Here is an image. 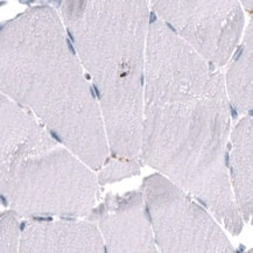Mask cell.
Segmentation results:
<instances>
[{"label":"cell","mask_w":253,"mask_h":253,"mask_svg":"<svg viewBox=\"0 0 253 253\" xmlns=\"http://www.w3.org/2000/svg\"><path fill=\"white\" fill-rule=\"evenodd\" d=\"M231 106L219 68L160 19L151 18L141 164L157 169L238 235L244 222L229 171Z\"/></svg>","instance_id":"obj_1"},{"label":"cell","mask_w":253,"mask_h":253,"mask_svg":"<svg viewBox=\"0 0 253 253\" xmlns=\"http://www.w3.org/2000/svg\"><path fill=\"white\" fill-rule=\"evenodd\" d=\"M1 93L92 170L110 160L98 99L57 9L32 6L2 25Z\"/></svg>","instance_id":"obj_2"},{"label":"cell","mask_w":253,"mask_h":253,"mask_svg":"<svg viewBox=\"0 0 253 253\" xmlns=\"http://www.w3.org/2000/svg\"><path fill=\"white\" fill-rule=\"evenodd\" d=\"M148 1H60L102 112L111 158L141 164ZM142 165V164H141Z\"/></svg>","instance_id":"obj_3"},{"label":"cell","mask_w":253,"mask_h":253,"mask_svg":"<svg viewBox=\"0 0 253 253\" xmlns=\"http://www.w3.org/2000/svg\"><path fill=\"white\" fill-rule=\"evenodd\" d=\"M17 103L1 96V199L18 217L79 219L98 207V175Z\"/></svg>","instance_id":"obj_4"},{"label":"cell","mask_w":253,"mask_h":253,"mask_svg":"<svg viewBox=\"0 0 253 253\" xmlns=\"http://www.w3.org/2000/svg\"><path fill=\"white\" fill-rule=\"evenodd\" d=\"M141 193L160 253H237L218 220L165 176L146 177Z\"/></svg>","instance_id":"obj_5"},{"label":"cell","mask_w":253,"mask_h":253,"mask_svg":"<svg viewBox=\"0 0 253 253\" xmlns=\"http://www.w3.org/2000/svg\"><path fill=\"white\" fill-rule=\"evenodd\" d=\"M157 18L216 68L231 61L242 41L238 1H151Z\"/></svg>","instance_id":"obj_6"},{"label":"cell","mask_w":253,"mask_h":253,"mask_svg":"<svg viewBox=\"0 0 253 253\" xmlns=\"http://www.w3.org/2000/svg\"><path fill=\"white\" fill-rule=\"evenodd\" d=\"M86 219L98 226L108 253H160L141 190L109 194Z\"/></svg>","instance_id":"obj_7"},{"label":"cell","mask_w":253,"mask_h":253,"mask_svg":"<svg viewBox=\"0 0 253 253\" xmlns=\"http://www.w3.org/2000/svg\"><path fill=\"white\" fill-rule=\"evenodd\" d=\"M19 253H108L91 220L29 219L21 224Z\"/></svg>","instance_id":"obj_8"},{"label":"cell","mask_w":253,"mask_h":253,"mask_svg":"<svg viewBox=\"0 0 253 253\" xmlns=\"http://www.w3.org/2000/svg\"><path fill=\"white\" fill-rule=\"evenodd\" d=\"M229 171L243 222L253 225V117H243L232 129Z\"/></svg>","instance_id":"obj_9"},{"label":"cell","mask_w":253,"mask_h":253,"mask_svg":"<svg viewBox=\"0 0 253 253\" xmlns=\"http://www.w3.org/2000/svg\"><path fill=\"white\" fill-rule=\"evenodd\" d=\"M231 105L243 115L253 117V15L225 74Z\"/></svg>","instance_id":"obj_10"},{"label":"cell","mask_w":253,"mask_h":253,"mask_svg":"<svg viewBox=\"0 0 253 253\" xmlns=\"http://www.w3.org/2000/svg\"><path fill=\"white\" fill-rule=\"evenodd\" d=\"M142 165L137 161H126V160H115L110 159L105 166L99 170L98 180L100 186H105L108 183L121 181L123 178L134 176L140 173Z\"/></svg>","instance_id":"obj_11"},{"label":"cell","mask_w":253,"mask_h":253,"mask_svg":"<svg viewBox=\"0 0 253 253\" xmlns=\"http://www.w3.org/2000/svg\"><path fill=\"white\" fill-rule=\"evenodd\" d=\"M20 228L14 212L7 210L1 213V253H19Z\"/></svg>","instance_id":"obj_12"},{"label":"cell","mask_w":253,"mask_h":253,"mask_svg":"<svg viewBox=\"0 0 253 253\" xmlns=\"http://www.w3.org/2000/svg\"><path fill=\"white\" fill-rule=\"evenodd\" d=\"M243 5H244V8L250 13H252L253 15V1H243Z\"/></svg>","instance_id":"obj_13"},{"label":"cell","mask_w":253,"mask_h":253,"mask_svg":"<svg viewBox=\"0 0 253 253\" xmlns=\"http://www.w3.org/2000/svg\"><path fill=\"white\" fill-rule=\"evenodd\" d=\"M245 253H253V249H251V250H249V251H246Z\"/></svg>","instance_id":"obj_14"}]
</instances>
